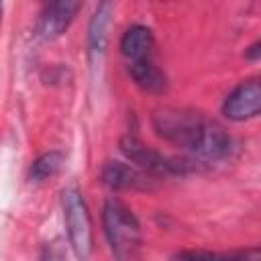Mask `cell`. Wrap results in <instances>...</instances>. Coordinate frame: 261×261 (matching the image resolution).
Wrapping results in <instances>:
<instances>
[{
    "label": "cell",
    "mask_w": 261,
    "mask_h": 261,
    "mask_svg": "<svg viewBox=\"0 0 261 261\" xmlns=\"http://www.w3.org/2000/svg\"><path fill=\"white\" fill-rule=\"evenodd\" d=\"M153 128L165 141L190 151L202 161H218L230 153L228 133L208 116L188 108H159L153 114Z\"/></svg>",
    "instance_id": "1"
},
{
    "label": "cell",
    "mask_w": 261,
    "mask_h": 261,
    "mask_svg": "<svg viewBox=\"0 0 261 261\" xmlns=\"http://www.w3.org/2000/svg\"><path fill=\"white\" fill-rule=\"evenodd\" d=\"M104 232L118 261H137L141 249V224L133 210L118 198H108L102 210Z\"/></svg>",
    "instance_id": "2"
},
{
    "label": "cell",
    "mask_w": 261,
    "mask_h": 261,
    "mask_svg": "<svg viewBox=\"0 0 261 261\" xmlns=\"http://www.w3.org/2000/svg\"><path fill=\"white\" fill-rule=\"evenodd\" d=\"M61 202H63V218H65L69 245L80 261H88L94 249V237H92V220L86 200L77 188L69 186L63 190Z\"/></svg>",
    "instance_id": "3"
},
{
    "label": "cell",
    "mask_w": 261,
    "mask_h": 261,
    "mask_svg": "<svg viewBox=\"0 0 261 261\" xmlns=\"http://www.w3.org/2000/svg\"><path fill=\"white\" fill-rule=\"evenodd\" d=\"M120 149L122 153L143 171L153 173V175H171V173H184L188 171V163L186 161H177L171 157L161 155L159 151L147 147L143 141H139L135 135H126L120 141Z\"/></svg>",
    "instance_id": "4"
},
{
    "label": "cell",
    "mask_w": 261,
    "mask_h": 261,
    "mask_svg": "<svg viewBox=\"0 0 261 261\" xmlns=\"http://www.w3.org/2000/svg\"><path fill=\"white\" fill-rule=\"evenodd\" d=\"M259 110H261V86L257 80H249L237 86L222 104L224 116L237 122L255 118Z\"/></svg>",
    "instance_id": "5"
},
{
    "label": "cell",
    "mask_w": 261,
    "mask_h": 261,
    "mask_svg": "<svg viewBox=\"0 0 261 261\" xmlns=\"http://www.w3.org/2000/svg\"><path fill=\"white\" fill-rule=\"evenodd\" d=\"M80 8H82V4L71 2V0H59V2L49 4L41 12V18H39V24H37V35L45 41L57 39L71 24V20L75 18Z\"/></svg>",
    "instance_id": "6"
},
{
    "label": "cell",
    "mask_w": 261,
    "mask_h": 261,
    "mask_svg": "<svg viewBox=\"0 0 261 261\" xmlns=\"http://www.w3.org/2000/svg\"><path fill=\"white\" fill-rule=\"evenodd\" d=\"M153 33L143 24H133L120 39V51L128 59V63L153 59Z\"/></svg>",
    "instance_id": "7"
},
{
    "label": "cell",
    "mask_w": 261,
    "mask_h": 261,
    "mask_svg": "<svg viewBox=\"0 0 261 261\" xmlns=\"http://www.w3.org/2000/svg\"><path fill=\"white\" fill-rule=\"evenodd\" d=\"M128 73L141 90L151 92V94H161L167 86L165 73L153 63V59H143V61L128 63Z\"/></svg>",
    "instance_id": "8"
},
{
    "label": "cell",
    "mask_w": 261,
    "mask_h": 261,
    "mask_svg": "<svg viewBox=\"0 0 261 261\" xmlns=\"http://www.w3.org/2000/svg\"><path fill=\"white\" fill-rule=\"evenodd\" d=\"M173 261H261V253L257 247L243 251H181L173 257Z\"/></svg>",
    "instance_id": "9"
},
{
    "label": "cell",
    "mask_w": 261,
    "mask_h": 261,
    "mask_svg": "<svg viewBox=\"0 0 261 261\" xmlns=\"http://www.w3.org/2000/svg\"><path fill=\"white\" fill-rule=\"evenodd\" d=\"M102 181L112 190H126V188L145 186V177L137 169H133L120 161L106 163V167L102 169Z\"/></svg>",
    "instance_id": "10"
},
{
    "label": "cell",
    "mask_w": 261,
    "mask_h": 261,
    "mask_svg": "<svg viewBox=\"0 0 261 261\" xmlns=\"http://www.w3.org/2000/svg\"><path fill=\"white\" fill-rule=\"evenodd\" d=\"M110 12L112 6L108 2L100 4L92 22H90V55H102L104 47H106V29H108V20H110Z\"/></svg>",
    "instance_id": "11"
},
{
    "label": "cell",
    "mask_w": 261,
    "mask_h": 261,
    "mask_svg": "<svg viewBox=\"0 0 261 261\" xmlns=\"http://www.w3.org/2000/svg\"><path fill=\"white\" fill-rule=\"evenodd\" d=\"M63 165V153L59 151H49V153H43L41 157H37L31 165V181L35 184H41L45 179H51L53 175L59 173Z\"/></svg>",
    "instance_id": "12"
},
{
    "label": "cell",
    "mask_w": 261,
    "mask_h": 261,
    "mask_svg": "<svg viewBox=\"0 0 261 261\" xmlns=\"http://www.w3.org/2000/svg\"><path fill=\"white\" fill-rule=\"evenodd\" d=\"M41 261H63V255H61L59 249H55V247H47L45 253H43V257H41Z\"/></svg>",
    "instance_id": "13"
},
{
    "label": "cell",
    "mask_w": 261,
    "mask_h": 261,
    "mask_svg": "<svg viewBox=\"0 0 261 261\" xmlns=\"http://www.w3.org/2000/svg\"><path fill=\"white\" fill-rule=\"evenodd\" d=\"M247 57H249V59H257V57H259V43H255V45L251 47V51L247 53Z\"/></svg>",
    "instance_id": "14"
},
{
    "label": "cell",
    "mask_w": 261,
    "mask_h": 261,
    "mask_svg": "<svg viewBox=\"0 0 261 261\" xmlns=\"http://www.w3.org/2000/svg\"><path fill=\"white\" fill-rule=\"evenodd\" d=\"M0 12H2V6H0Z\"/></svg>",
    "instance_id": "15"
}]
</instances>
